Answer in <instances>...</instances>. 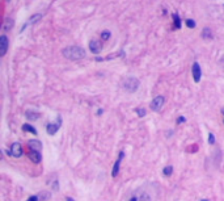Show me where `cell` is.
Returning a JSON list of instances; mask_svg holds the SVG:
<instances>
[{
  "mask_svg": "<svg viewBox=\"0 0 224 201\" xmlns=\"http://www.w3.org/2000/svg\"><path fill=\"white\" fill-rule=\"evenodd\" d=\"M63 55L70 60H79L85 57V51L79 46H70L63 50Z\"/></svg>",
  "mask_w": 224,
  "mask_h": 201,
  "instance_id": "cell-1",
  "label": "cell"
},
{
  "mask_svg": "<svg viewBox=\"0 0 224 201\" xmlns=\"http://www.w3.org/2000/svg\"><path fill=\"white\" fill-rule=\"evenodd\" d=\"M127 201H151V196L144 189H136L129 195Z\"/></svg>",
  "mask_w": 224,
  "mask_h": 201,
  "instance_id": "cell-2",
  "label": "cell"
},
{
  "mask_svg": "<svg viewBox=\"0 0 224 201\" xmlns=\"http://www.w3.org/2000/svg\"><path fill=\"white\" fill-rule=\"evenodd\" d=\"M125 88L127 89L129 92H134V91H136L139 87V80L136 78H127L125 80Z\"/></svg>",
  "mask_w": 224,
  "mask_h": 201,
  "instance_id": "cell-3",
  "label": "cell"
},
{
  "mask_svg": "<svg viewBox=\"0 0 224 201\" xmlns=\"http://www.w3.org/2000/svg\"><path fill=\"white\" fill-rule=\"evenodd\" d=\"M162 105H164V97H162V96H157V97H155L152 100V103H151V109H152L153 112H159Z\"/></svg>",
  "mask_w": 224,
  "mask_h": 201,
  "instance_id": "cell-4",
  "label": "cell"
},
{
  "mask_svg": "<svg viewBox=\"0 0 224 201\" xmlns=\"http://www.w3.org/2000/svg\"><path fill=\"white\" fill-rule=\"evenodd\" d=\"M89 50L92 53H95V54H98V53H101V50H102V45H101V42L98 39H92L89 42Z\"/></svg>",
  "mask_w": 224,
  "mask_h": 201,
  "instance_id": "cell-5",
  "label": "cell"
},
{
  "mask_svg": "<svg viewBox=\"0 0 224 201\" xmlns=\"http://www.w3.org/2000/svg\"><path fill=\"white\" fill-rule=\"evenodd\" d=\"M7 50H8V38H7V36L3 34L0 37V55L4 57Z\"/></svg>",
  "mask_w": 224,
  "mask_h": 201,
  "instance_id": "cell-6",
  "label": "cell"
},
{
  "mask_svg": "<svg viewBox=\"0 0 224 201\" xmlns=\"http://www.w3.org/2000/svg\"><path fill=\"white\" fill-rule=\"evenodd\" d=\"M11 154H12L14 158L21 156V154H23V147H21L20 143H17V142L13 143L12 147H11Z\"/></svg>",
  "mask_w": 224,
  "mask_h": 201,
  "instance_id": "cell-7",
  "label": "cell"
},
{
  "mask_svg": "<svg viewBox=\"0 0 224 201\" xmlns=\"http://www.w3.org/2000/svg\"><path fill=\"white\" fill-rule=\"evenodd\" d=\"M201 76H202V71H201V66L199 63H194L193 64V78H194V82H199L201 80Z\"/></svg>",
  "mask_w": 224,
  "mask_h": 201,
  "instance_id": "cell-8",
  "label": "cell"
},
{
  "mask_svg": "<svg viewBox=\"0 0 224 201\" xmlns=\"http://www.w3.org/2000/svg\"><path fill=\"white\" fill-rule=\"evenodd\" d=\"M60 118L58 120V122H54V124H49L47 126H46V130H47V133L50 135H53V134H55V133L58 131V129L60 128Z\"/></svg>",
  "mask_w": 224,
  "mask_h": 201,
  "instance_id": "cell-9",
  "label": "cell"
},
{
  "mask_svg": "<svg viewBox=\"0 0 224 201\" xmlns=\"http://www.w3.org/2000/svg\"><path fill=\"white\" fill-rule=\"evenodd\" d=\"M123 156H125V153L122 151V153H119V156H118V160L115 162V164H114V167H113V171H111V175L115 178L118 175V172H119V164H121V162H122V159H123Z\"/></svg>",
  "mask_w": 224,
  "mask_h": 201,
  "instance_id": "cell-10",
  "label": "cell"
},
{
  "mask_svg": "<svg viewBox=\"0 0 224 201\" xmlns=\"http://www.w3.org/2000/svg\"><path fill=\"white\" fill-rule=\"evenodd\" d=\"M29 158H30V160L33 163H39V162H41V159H42L39 151H35V150H30V153H29Z\"/></svg>",
  "mask_w": 224,
  "mask_h": 201,
  "instance_id": "cell-11",
  "label": "cell"
},
{
  "mask_svg": "<svg viewBox=\"0 0 224 201\" xmlns=\"http://www.w3.org/2000/svg\"><path fill=\"white\" fill-rule=\"evenodd\" d=\"M29 146H30L32 150H35V151H41V149H42V143L39 141H37V139L29 141Z\"/></svg>",
  "mask_w": 224,
  "mask_h": 201,
  "instance_id": "cell-12",
  "label": "cell"
},
{
  "mask_svg": "<svg viewBox=\"0 0 224 201\" xmlns=\"http://www.w3.org/2000/svg\"><path fill=\"white\" fill-rule=\"evenodd\" d=\"M202 37H203L204 39H211V38H212L211 30L208 29V28H204V29H203V33H202Z\"/></svg>",
  "mask_w": 224,
  "mask_h": 201,
  "instance_id": "cell-13",
  "label": "cell"
},
{
  "mask_svg": "<svg viewBox=\"0 0 224 201\" xmlns=\"http://www.w3.org/2000/svg\"><path fill=\"white\" fill-rule=\"evenodd\" d=\"M23 130H24V131H30V133H33V134H37V130H35L33 126L28 125V124H25L24 126H23Z\"/></svg>",
  "mask_w": 224,
  "mask_h": 201,
  "instance_id": "cell-14",
  "label": "cell"
},
{
  "mask_svg": "<svg viewBox=\"0 0 224 201\" xmlns=\"http://www.w3.org/2000/svg\"><path fill=\"white\" fill-rule=\"evenodd\" d=\"M49 197H50V193L49 192H42L41 195L38 196V199H39V201H47Z\"/></svg>",
  "mask_w": 224,
  "mask_h": 201,
  "instance_id": "cell-15",
  "label": "cell"
},
{
  "mask_svg": "<svg viewBox=\"0 0 224 201\" xmlns=\"http://www.w3.org/2000/svg\"><path fill=\"white\" fill-rule=\"evenodd\" d=\"M173 19H174V26L176 29H180L181 28V20H180V17L177 15H173Z\"/></svg>",
  "mask_w": 224,
  "mask_h": 201,
  "instance_id": "cell-16",
  "label": "cell"
},
{
  "mask_svg": "<svg viewBox=\"0 0 224 201\" xmlns=\"http://www.w3.org/2000/svg\"><path fill=\"white\" fill-rule=\"evenodd\" d=\"M39 114L35 113V112H26V117L29 118V120H37Z\"/></svg>",
  "mask_w": 224,
  "mask_h": 201,
  "instance_id": "cell-17",
  "label": "cell"
},
{
  "mask_svg": "<svg viewBox=\"0 0 224 201\" xmlns=\"http://www.w3.org/2000/svg\"><path fill=\"white\" fill-rule=\"evenodd\" d=\"M162 172H164V175H165V176H171V175H172V172H173V167H172V166L165 167L164 170H162Z\"/></svg>",
  "mask_w": 224,
  "mask_h": 201,
  "instance_id": "cell-18",
  "label": "cell"
},
{
  "mask_svg": "<svg viewBox=\"0 0 224 201\" xmlns=\"http://www.w3.org/2000/svg\"><path fill=\"white\" fill-rule=\"evenodd\" d=\"M12 25H13V21L11 20V19H7L5 20V24H4V30H9L11 28H12Z\"/></svg>",
  "mask_w": 224,
  "mask_h": 201,
  "instance_id": "cell-19",
  "label": "cell"
},
{
  "mask_svg": "<svg viewBox=\"0 0 224 201\" xmlns=\"http://www.w3.org/2000/svg\"><path fill=\"white\" fill-rule=\"evenodd\" d=\"M186 25H187V26H189V28H195V21H193V20H187L186 21Z\"/></svg>",
  "mask_w": 224,
  "mask_h": 201,
  "instance_id": "cell-20",
  "label": "cell"
},
{
  "mask_svg": "<svg viewBox=\"0 0 224 201\" xmlns=\"http://www.w3.org/2000/svg\"><path fill=\"white\" fill-rule=\"evenodd\" d=\"M208 142H210V145H214V143H215V137H214V134H212V133L208 134Z\"/></svg>",
  "mask_w": 224,
  "mask_h": 201,
  "instance_id": "cell-21",
  "label": "cell"
},
{
  "mask_svg": "<svg viewBox=\"0 0 224 201\" xmlns=\"http://www.w3.org/2000/svg\"><path fill=\"white\" fill-rule=\"evenodd\" d=\"M101 37H102V39H107V38L110 37V32H102Z\"/></svg>",
  "mask_w": 224,
  "mask_h": 201,
  "instance_id": "cell-22",
  "label": "cell"
},
{
  "mask_svg": "<svg viewBox=\"0 0 224 201\" xmlns=\"http://www.w3.org/2000/svg\"><path fill=\"white\" fill-rule=\"evenodd\" d=\"M135 112H136V113H138V114H139V117H143V116H144V114H146V110H144V109H140V108H139V109H136V110H135Z\"/></svg>",
  "mask_w": 224,
  "mask_h": 201,
  "instance_id": "cell-23",
  "label": "cell"
},
{
  "mask_svg": "<svg viewBox=\"0 0 224 201\" xmlns=\"http://www.w3.org/2000/svg\"><path fill=\"white\" fill-rule=\"evenodd\" d=\"M28 201H39V199H38V196H30L28 199Z\"/></svg>",
  "mask_w": 224,
  "mask_h": 201,
  "instance_id": "cell-24",
  "label": "cell"
},
{
  "mask_svg": "<svg viewBox=\"0 0 224 201\" xmlns=\"http://www.w3.org/2000/svg\"><path fill=\"white\" fill-rule=\"evenodd\" d=\"M183 121H185V118H183V117H180L178 118V122H183Z\"/></svg>",
  "mask_w": 224,
  "mask_h": 201,
  "instance_id": "cell-25",
  "label": "cell"
},
{
  "mask_svg": "<svg viewBox=\"0 0 224 201\" xmlns=\"http://www.w3.org/2000/svg\"><path fill=\"white\" fill-rule=\"evenodd\" d=\"M67 201H75V200H72V199H70V197H67Z\"/></svg>",
  "mask_w": 224,
  "mask_h": 201,
  "instance_id": "cell-26",
  "label": "cell"
},
{
  "mask_svg": "<svg viewBox=\"0 0 224 201\" xmlns=\"http://www.w3.org/2000/svg\"><path fill=\"white\" fill-rule=\"evenodd\" d=\"M201 201H208V200H201Z\"/></svg>",
  "mask_w": 224,
  "mask_h": 201,
  "instance_id": "cell-27",
  "label": "cell"
},
{
  "mask_svg": "<svg viewBox=\"0 0 224 201\" xmlns=\"http://www.w3.org/2000/svg\"><path fill=\"white\" fill-rule=\"evenodd\" d=\"M5 2H9V0H5Z\"/></svg>",
  "mask_w": 224,
  "mask_h": 201,
  "instance_id": "cell-28",
  "label": "cell"
}]
</instances>
